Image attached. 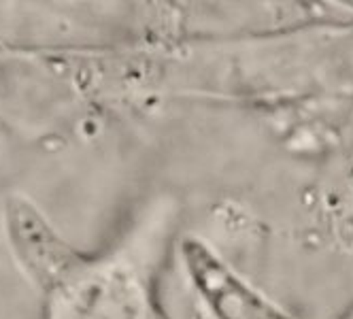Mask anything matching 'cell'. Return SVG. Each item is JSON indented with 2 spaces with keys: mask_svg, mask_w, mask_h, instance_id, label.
Segmentation results:
<instances>
[{
  "mask_svg": "<svg viewBox=\"0 0 353 319\" xmlns=\"http://www.w3.org/2000/svg\"><path fill=\"white\" fill-rule=\"evenodd\" d=\"M183 260L198 294L217 319H290L200 240L183 243Z\"/></svg>",
  "mask_w": 353,
  "mask_h": 319,
  "instance_id": "1",
  "label": "cell"
}]
</instances>
